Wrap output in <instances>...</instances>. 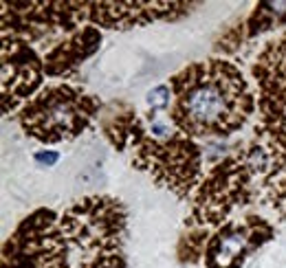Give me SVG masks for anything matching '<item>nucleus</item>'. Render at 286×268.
<instances>
[{
	"label": "nucleus",
	"mask_w": 286,
	"mask_h": 268,
	"mask_svg": "<svg viewBox=\"0 0 286 268\" xmlns=\"http://www.w3.org/2000/svg\"><path fill=\"white\" fill-rule=\"evenodd\" d=\"M251 178L253 172L245 158V152L220 161L200 182L190 215V227L207 229L214 224H222L231 209L251 200Z\"/></svg>",
	"instance_id": "nucleus-7"
},
{
	"label": "nucleus",
	"mask_w": 286,
	"mask_h": 268,
	"mask_svg": "<svg viewBox=\"0 0 286 268\" xmlns=\"http://www.w3.org/2000/svg\"><path fill=\"white\" fill-rule=\"evenodd\" d=\"M73 268H126V209L106 196L77 200L60 215Z\"/></svg>",
	"instance_id": "nucleus-3"
},
{
	"label": "nucleus",
	"mask_w": 286,
	"mask_h": 268,
	"mask_svg": "<svg viewBox=\"0 0 286 268\" xmlns=\"http://www.w3.org/2000/svg\"><path fill=\"white\" fill-rule=\"evenodd\" d=\"M170 99H172V95H170V88L167 86H157L148 92V103L152 110H165L170 106Z\"/></svg>",
	"instance_id": "nucleus-14"
},
{
	"label": "nucleus",
	"mask_w": 286,
	"mask_h": 268,
	"mask_svg": "<svg viewBox=\"0 0 286 268\" xmlns=\"http://www.w3.org/2000/svg\"><path fill=\"white\" fill-rule=\"evenodd\" d=\"M271 235L273 227L255 215L224 222L205 246V268H240L245 257L269 242Z\"/></svg>",
	"instance_id": "nucleus-9"
},
{
	"label": "nucleus",
	"mask_w": 286,
	"mask_h": 268,
	"mask_svg": "<svg viewBox=\"0 0 286 268\" xmlns=\"http://www.w3.org/2000/svg\"><path fill=\"white\" fill-rule=\"evenodd\" d=\"M101 110L95 95L79 86L58 84L46 86L40 95L25 103L18 115L22 130L42 143H60L79 136Z\"/></svg>",
	"instance_id": "nucleus-4"
},
{
	"label": "nucleus",
	"mask_w": 286,
	"mask_h": 268,
	"mask_svg": "<svg viewBox=\"0 0 286 268\" xmlns=\"http://www.w3.org/2000/svg\"><path fill=\"white\" fill-rule=\"evenodd\" d=\"M170 119L190 139H222L247 123L255 110L240 68L224 60H207L172 77Z\"/></svg>",
	"instance_id": "nucleus-1"
},
{
	"label": "nucleus",
	"mask_w": 286,
	"mask_h": 268,
	"mask_svg": "<svg viewBox=\"0 0 286 268\" xmlns=\"http://www.w3.org/2000/svg\"><path fill=\"white\" fill-rule=\"evenodd\" d=\"M101 44V33L97 27L84 25L68 37H62L55 46H51L44 55V73L49 77H66L75 73L86 58H91Z\"/></svg>",
	"instance_id": "nucleus-11"
},
{
	"label": "nucleus",
	"mask_w": 286,
	"mask_h": 268,
	"mask_svg": "<svg viewBox=\"0 0 286 268\" xmlns=\"http://www.w3.org/2000/svg\"><path fill=\"white\" fill-rule=\"evenodd\" d=\"M257 82L255 143L269 154V172L262 178L269 205L286 220V31L269 42L253 64Z\"/></svg>",
	"instance_id": "nucleus-2"
},
{
	"label": "nucleus",
	"mask_w": 286,
	"mask_h": 268,
	"mask_svg": "<svg viewBox=\"0 0 286 268\" xmlns=\"http://www.w3.org/2000/svg\"><path fill=\"white\" fill-rule=\"evenodd\" d=\"M2 268H73L60 215L37 209L22 220L2 246Z\"/></svg>",
	"instance_id": "nucleus-6"
},
{
	"label": "nucleus",
	"mask_w": 286,
	"mask_h": 268,
	"mask_svg": "<svg viewBox=\"0 0 286 268\" xmlns=\"http://www.w3.org/2000/svg\"><path fill=\"white\" fill-rule=\"evenodd\" d=\"M35 161L40 163V165L51 167V165H55V163L60 161V154L58 152H37L35 154Z\"/></svg>",
	"instance_id": "nucleus-15"
},
{
	"label": "nucleus",
	"mask_w": 286,
	"mask_h": 268,
	"mask_svg": "<svg viewBox=\"0 0 286 268\" xmlns=\"http://www.w3.org/2000/svg\"><path fill=\"white\" fill-rule=\"evenodd\" d=\"M280 25H286V2H282V0H264V2H260L253 9V13L242 25H238L236 29H231L224 37H220L216 49L236 51L242 42L251 40V37L264 33V31L280 27Z\"/></svg>",
	"instance_id": "nucleus-12"
},
{
	"label": "nucleus",
	"mask_w": 286,
	"mask_h": 268,
	"mask_svg": "<svg viewBox=\"0 0 286 268\" xmlns=\"http://www.w3.org/2000/svg\"><path fill=\"white\" fill-rule=\"evenodd\" d=\"M190 7H194V2H82V18L93 27L130 29L159 18L183 16Z\"/></svg>",
	"instance_id": "nucleus-10"
},
{
	"label": "nucleus",
	"mask_w": 286,
	"mask_h": 268,
	"mask_svg": "<svg viewBox=\"0 0 286 268\" xmlns=\"http://www.w3.org/2000/svg\"><path fill=\"white\" fill-rule=\"evenodd\" d=\"M132 165L148 172L159 185L170 189L179 198H185L196 185L200 174L203 154L200 148L183 132H172L165 139H157L137 119L130 134Z\"/></svg>",
	"instance_id": "nucleus-5"
},
{
	"label": "nucleus",
	"mask_w": 286,
	"mask_h": 268,
	"mask_svg": "<svg viewBox=\"0 0 286 268\" xmlns=\"http://www.w3.org/2000/svg\"><path fill=\"white\" fill-rule=\"evenodd\" d=\"M207 229L200 227H191V231L187 235H183L181 244H179V255L183 262H194L198 260V255L203 253V248L207 246Z\"/></svg>",
	"instance_id": "nucleus-13"
},
{
	"label": "nucleus",
	"mask_w": 286,
	"mask_h": 268,
	"mask_svg": "<svg viewBox=\"0 0 286 268\" xmlns=\"http://www.w3.org/2000/svg\"><path fill=\"white\" fill-rule=\"evenodd\" d=\"M44 62L31 44L2 33V112L9 115L18 103L35 92L44 79Z\"/></svg>",
	"instance_id": "nucleus-8"
}]
</instances>
